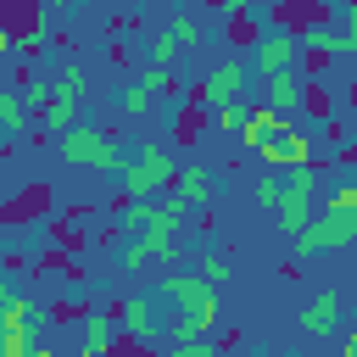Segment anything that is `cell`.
Segmentation results:
<instances>
[{
	"instance_id": "obj_27",
	"label": "cell",
	"mask_w": 357,
	"mask_h": 357,
	"mask_svg": "<svg viewBox=\"0 0 357 357\" xmlns=\"http://www.w3.org/2000/svg\"><path fill=\"white\" fill-rule=\"evenodd\" d=\"M340 39H346V56H357V0L340 11Z\"/></svg>"
},
{
	"instance_id": "obj_6",
	"label": "cell",
	"mask_w": 357,
	"mask_h": 357,
	"mask_svg": "<svg viewBox=\"0 0 357 357\" xmlns=\"http://www.w3.org/2000/svg\"><path fill=\"white\" fill-rule=\"evenodd\" d=\"M279 223L290 229V234H301L307 223H312V167H290V178H284V195H279Z\"/></svg>"
},
{
	"instance_id": "obj_17",
	"label": "cell",
	"mask_w": 357,
	"mask_h": 357,
	"mask_svg": "<svg viewBox=\"0 0 357 357\" xmlns=\"http://www.w3.org/2000/svg\"><path fill=\"white\" fill-rule=\"evenodd\" d=\"M0 123H6L11 139L28 128V95H22V89H0Z\"/></svg>"
},
{
	"instance_id": "obj_7",
	"label": "cell",
	"mask_w": 357,
	"mask_h": 357,
	"mask_svg": "<svg viewBox=\"0 0 357 357\" xmlns=\"http://www.w3.org/2000/svg\"><path fill=\"white\" fill-rule=\"evenodd\" d=\"M262 106H268L273 117L296 123V117L307 112V78H301V67H296V73H279V78H268V84H262Z\"/></svg>"
},
{
	"instance_id": "obj_8",
	"label": "cell",
	"mask_w": 357,
	"mask_h": 357,
	"mask_svg": "<svg viewBox=\"0 0 357 357\" xmlns=\"http://www.w3.org/2000/svg\"><path fill=\"white\" fill-rule=\"evenodd\" d=\"M257 156H262L268 167H312V134H301L296 123H284Z\"/></svg>"
},
{
	"instance_id": "obj_23",
	"label": "cell",
	"mask_w": 357,
	"mask_h": 357,
	"mask_svg": "<svg viewBox=\"0 0 357 357\" xmlns=\"http://www.w3.org/2000/svg\"><path fill=\"white\" fill-rule=\"evenodd\" d=\"M139 84H145L156 100H173V95H178V89H173V67H145V73H139Z\"/></svg>"
},
{
	"instance_id": "obj_15",
	"label": "cell",
	"mask_w": 357,
	"mask_h": 357,
	"mask_svg": "<svg viewBox=\"0 0 357 357\" xmlns=\"http://www.w3.org/2000/svg\"><path fill=\"white\" fill-rule=\"evenodd\" d=\"M78 123H89V117H84V100H67V95H56V100L45 106V128H56V134H73Z\"/></svg>"
},
{
	"instance_id": "obj_2",
	"label": "cell",
	"mask_w": 357,
	"mask_h": 357,
	"mask_svg": "<svg viewBox=\"0 0 357 357\" xmlns=\"http://www.w3.org/2000/svg\"><path fill=\"white\" fill-rule=\"evenodd\" d=\"M56 151H61V162L67 167H100V173H123L134 156H123V145L106 134V128H95V123H78L73 134H56Z\"/></svg>"
},
{
	"instance_id": "obj_13",
	"label": "cell",
	"mask_w": 357,
	"mask_h": 357,
	"mask_svg": "<svg viewBox=\"0 0 357 357\" xmlns=\"http://www.w3.org/2000/svg\"><path fill=\"white\" fill-rule=\"evenodd\" d=\"M335 324H340V296H335V290H318V296L301 307V329H307V335H329Z\"/></svg>"
},
{
	"instance_id": "obj_10",
	"label": "cell",
	"mask_w": 357,
	"mask_h": 357,
	"mask_svg": "<svg viewBox=\"0 0 357 357\" xmlns=\"http://www.w3.org/2000/svg\"><path fill=\"white\" fill-rule=\"evenodd\" d=\"M212 190H218V184H212V173H206V167H184V173L173 178V190H167V195H173L184 212H195V206H212Z\"/></svg>"
},
{
	"instance_id": "obj_24",
	"label": "cell",
	"mask_w": 357,
	"mask_h": 357,
	"mask_svg": "<svg viewBox=\"0 0 357 357\" xmlns=\"http://www.w3.org/2000/svg\"><path fill=\"white\" fill-rule=\"evenodd\" d=\"M173 61H178V39L162 28V33L151 39V67H173Z\"/></svg>"
},
{
	"instance_id": "obj_12",
	"label": "cell",
	"mask_w": 357,
	"mask_h": 357,
	"mask_svg": "<svg viewBox=\"0 0 357 357\" xmlns=\"http://www.w3.org/2000/svg\"><path fill=\"white\" fill-rule=\"evenodd\" d=\"M78 335H84V357H106V351L117 346V335H123V324H117L112 312H89Z\"/></svg>"
},
{
	"instance_id": "obj_16",
	"label": "cell",
	"mask_w": 357,
	"mask_h": 357,
	"mask_svg": "<svg viewBox=\"0 0 357 357\" xmlns=\"http://www.w3.org/2000/svg\"><path fill=\"white\" fill-rule=\"evenodd\" d=\"M139 251H145V257H156V262L178 257V229H167V223H145V234H139Z\"/></svg>"
},
{
	"instance_id": "obj_22",
	"label": "cell",
	"mask_w": 357,
	"mask_h": 357,
	"mask_svg": "<svg viewBox=\"0 0 357 357\" xmlns=\"http://www.w3.org/2000/svg\"><path fill=\"white\" fill-rule=\"evenodd\" d=\"M167 33L178 39V50H195V45H201V17H190V11H178V17L167 22Z\"/></svg>"
},
{
	"instance_id": "obj_3",
	"label": "cell",
	"mask_w": 357,
	"mask_h": 357,
	"mask_svg": "<svg viewBox=\"0 0 357 357\" xmlns=\"http://www.w3.org/2000/svg\"><path fill=\"white\" fill-rule=\"evenodd\" d=\"M301 33L296 28H284V22H268V28H257V39H251V67H257V78L268 84V78H279V73H296L301 67Z\"/></svg>"
},
{
	"instance_id": "obj_14",
	"label": "cell",
	"mask_w": 357,
	"mask_h": 357,
	"mask_svg": "<svg viewBox=\"0 0 357 357\" xmlns=\"http://www.w3.org/2000/svg\"><path fill=\"white\" fill-rule=\"evenodd\" d=\"M279 128H284V117H273L268 106H251V112H245V123H240V145H245V151H262Z\"/></svg>"
},
{
	"instance_id": "obj_25",
	"label": "cell",
	"mask_w": 357,
	"mask_h": 357,
	"mask_svg": "<svg viewBox=\"0 0 357 357\" xmlns=\"http://www.w3.org/2000/svg\"><path fill=\"white\" fill-rule=\"evenodd\" d=\"M167 357H223V346H218L212 335H201V340H178Z\"/></svg>"
},
{
	"instance_id": "obj_1",
	"label": "cell",
	"mask_w": 357,
	"mask_h": 357,
	"mask_svg": "<svg viewBox=\"0 0 357 357\" xmlns=\"http://www.w3.org/2000/svg\"><path fill=\"white\" fill-rule=\"evenodd\" d=\"M184 167H178V156L162 145V139H145L139 151H134V162L123 167V195L128 201H156V195H167L173 190V178H178Z\"/></svg>"
},
{
	"instance_id": "obj_31",
	"label": "cell",
	"mask_w": 357,
	"mask_h": 357,
	"mask_svg": "<svg viewBox=\"0 0 357 357\" xmlns=\"http://www.w3.org/2000/svg\"><path fill=\"white\" fill-rule=\"evenodd\" d=\"M28 357H56V351H50V346H45V340H39V346H33V351H28Z\"/></svg>"
},
{
	"instance_id": "obj_11",
	"label": "cell",
	"mask_w": 357,
	"mask_h": 357,
	"mask_svg": "<svg viewBox=\"0 0 357 357\" xmlns=\"http://www.w3.org/2000/svg\"><path fill=\"white\" fill-rule=\"evenodd\" d=\"M0 335H33V307L11 279L0 284Z\"/></svg>"
},
{
	"instance_id": "obj_21",
	"label": "cell",
	"mask_w": 357,
	"mask_h": 357,
	"mask_svg": "<svg viewBox=\"0 0 357 357\" xmlns=\"http://www.w3.org/2000/svg\"><path fill=\"white\" fill-rule=\"evenodd\" d=\"M195 273H201V279L218 290V284H229V273H234V268H229V257H218V251H201V257H195Z\"/></svg>"
},
{
	"instance_id": "obj_5",
	"label": "cell",
	"mask_w": 357,
	"mask_h": 357,
	"mask_svg": "<svg viewBox=\"0 0 357 357\" xmlns=\"http://www.w3.org/2000/svg\"><path fill=\"white\" fill-rule=\"evenodd\" d=\"M251 73H257V67H251V61H240V56H234V61H218V67L201 78V106L218 117L223 106H234V100L245 95V78H251Z\"/></svg>"
},
{
	"instance_id": "obj_28",
	"label": "cell",
	"mask_w": 357,
	"mask_h": 357,
	"mask_svg": "<svg viewBox=\"0 0 357 357\" xmlns=\"http://www.w3.org/2000/svg\"><path fill=\"white\" fill-rule=\"evenodd\" d=\"M284 195V178H257V206H279Z\"/></svg>"
},
{
	"instance_id": "obj_29",
	"label": "cell",
	"mask_w": 357,
	"mask_h": 357,
	"mask_svg": "<svg viewBox=\"0 0 357 357\" xmlns=\"http://www.w3.org/2000/svg\"><path fill=\"white\" fill-rule=\"evenodd\" d=\"M245 6H257V0H218V11H223V22H234Z\"/></svg>"
},
{
	"instance_id": "obj_18",
	"label": "cell",
	"mask_w": 357,
	"mask_h": 357,
	"mask_svg": "<svg viewBox=\"0 0 357 357\" xmlns=\"http://www.w3.org/2000/svg\"><path fill=\"white\" fill-rule=\"evenodd\" d=\"M301 45H307V50H318V56H346V39H340V28H324V22L301 28Z\"/></svg>"
},
{
	"instance_id": "obj_20",
	"label": "cell",
	"mask_w": 357,
	"mask_h": 357,
	"mask_svg": "<svg viewBox=\"0 0 357 357\" xmlns=\"http://www.w3.org/2000/svg\"><path fill=\"white\" fill-rule=\"evenodd\" d=\"M151 106H156V95H151L139 78H134V84H123V95H117V112H123V117H145Z\"/></svg>"
},
{
	"instance_id": "obj_26",
	"label": "cell",
	"mask_w": 357,
	"mask_h": 357,
	"mask_svg": "<svg viewBox=\"0 0 357 357\" xmlns=\"http://www.w3.org/2000/svg\"><path fill=\"white\" fill-rule=\"evenodd\" d=\"M324 212H357V184H335L324 195Z\"/></svg>"
},
{
	"instance_id": "obj_30",
	"label": "cell",
	"mask_w": 357,
	"mask_h": 357,
	"mask_svg": "<svg viewBox=\"0 0 357 357\" xmlns=\"http://www.w3.org/2000/svg\"><path fill=\"white\" fill-rule=\"evenodd\" d=\"M340 357H357V335H346V346H340Z\"/></svg>"
},
{
	"instance_id": "obj_33",
	"label": "cell",
	"mask_w": 357,
	"mask_h": 357,
	"mask_svg": "<svg viewBox=\"0 0 357 357\" xmlns=\"http://www.w3.org/2000/svg\"><path fill=\"white\" fill-rule=\"evenodd\" d=\"M95 6H106V0H95Z\"/></svg>"
},
{
	"instance_id": "obj_4",
	"label": "cell",
	"mask_w": 357,
	"mask_h": 357,
	"mask_svg": "<svg viewBox=\"0 0 357 357\" xmlns=\"http://www.w3.org/2000/svg\"><path fill=\"white\" fill-rule=\"evenodd\" d=\"M357 240V212H318L301 234H296V251L312 257V251H340Z\"/></svg>"
},
{
	"instance_id": "obj_19",
	"label": "cell",
	"mask_w": 357,
	"mask_h": 357,
	"mask_svg": "<svg viewBox=\"0 0 357 357\" xmlns=\"http://www.w3.org/2000/svg\"><path fill=\"white\" fill-rule=\"evenodd\" d=\"M84 84H89V78H84V67H78V61H61V67L50 73V89H56V95H67V100H84Z\"/></svg>"
},
{
	"instance_id": "obj_9",
	"label": "cell",
	"mask_w": 357,
	"mask_h": 357,
	"mask_svg": "<svg viewBox=\"0 0 357 357\" xmlns=\"http://www.w3.org/2000/svg\"><path fill=\"white\" fill-rule=\"evenodd\" d=\"M117 324H123V340H134V346H145V340H156L167 324L156 318V307H151V296H128L123 307H117Z\"/></svg>"
},
{
	"instance_id": "obj_32",
	"label": "cell",
	"mask_w": 357,
	"mask_h": 357,
	"mask_svg": "<svg viewBox=\"0 0 357 357\" xmlns=\"http://www.w3.org/2000/svg\"><path fill=\"white\" fill-rule=\"evenodd\" d=\"M56 6H73V0H56Z\"/></svg>"
}]
</instances>
